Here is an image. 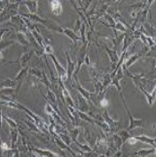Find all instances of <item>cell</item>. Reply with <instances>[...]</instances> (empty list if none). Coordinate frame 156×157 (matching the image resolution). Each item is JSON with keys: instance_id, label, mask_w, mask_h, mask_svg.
I'll return each instance as SVG.
<instances>
[{"instance_id": "obj_15", "label": "cell", "mask_w": 156, "mask_h": 157, "mask_svg": "<svg viewBox=\"0 0 156 157\" xmlns=\"http://www.w3.org/2000/svg\"><path fill=\"white\" fill-rule=\"evenodd\" d=\"M142 26H143L144 30L147 32L148 36H150L151 38L155 39V28L152 26V24L149 21H144L142 23Z\"/></svg>"}, {"instance_id": "obj_11", "label": "cell", "mask_w": 156, "mask_h": 157, "mask_svg": "<svg viewBox=\"0 0 156 157\" xmlns=\"http://www.w3.org/2000/svg\"><path fill=\"white\" fill-rule=\"evenodd\" d=\"M22 4H24L28 8L30 13H38V0H24L22 2Z\"/></svg>"}, {"instance_id": "obj_3", "label": "cell", "mask_w": 156, "mask_h": 157, "mask_svg": "<svg viewBox=\"0 0 156 157\" xmlns=\"http://www.w3.org/2000/svg\"><path fill=\"white\" fill-rule=\"evenodd\" d=\"M101 115H102L103 120L109 124V128H110L111 133H117L118 130H119V128H120V127H121V121L112 119V118L109 116L107 108L105 109V111L103 112V113H102Z\"/></svg>"}, {"instance_id": "obj_21", "label": "cell", "mask_w": 156, "mask_h": 157, "mask_svg": "<svg viewBox=\"0 0 156 157\" xmlns=\"http://www.w3.org/2000/svg\"><path fill=\"white\" fill-rule=\"evenodd\" d=\"M47 100L48 102L51 103V105H57V100H56V95L55 93H53V91L51 90L50 87H47Z\"/></svg>"}, {"instance_id": "obj_28", "label": "cell", "mask_w": 156, "mask_h": 157, "mask_svg": "<svg viewBox=\"0 0 156 157\" xmlns=\"http://www.w3.org/2000/svg\"><path fill=\"white\" fill-rule=\"evenodd\" d=\"M59 138L63 140L66 144H68V145H71V143H72V140H71V138H70V136H69V134H68V133H62V132H60V135H59Z\"/></svg>"}, {"instance_id": "obj_41", "label": "cell", "mask_w": 156, "mask_h": 157, "mask_svg": "<svg viewBox=\"0 0 156 157\" xmlns=\"http://www.w3.org/2000/svg\"><path fill=\"white\" fill-rule=\"evenodd\" d=\"M78 2H79V5H80V8H81V7H82V3H81L82 1H81V0H78Z\"/></svg>"}, {"instance_id": "obj_7", "label": "cell", "mask_w": 156, "mask_h": 157, "mask_svg": "<svg viewBox=\"0 0 156 157\" xmlns=\"http://www.w3.org/2000/svg\"><path fill=\"white\" fill-rule=\"evenodd\" d=\"M105 48V49H106V51H107V53H108V55H109V60H110V67H111V70H113L114 68H115V66H116V64H117V62L119 61V55H118V53H117V51L116 50H114L113 48L111 49V48H109L107 45L104 47Z\"/></svg>"}, {"instance_id": "obj_14", "label": "cell", "mask_w": 156, "mask_h": 157, "mask_svg": "<svg viewBox=\"0 0 156 157\" xmlns=\"http://www.w3.org/2000/svg\"><path fill=\"white\" fill-rule=\"evenodd\" d=\"M133 136L135 137V139L138 141H140V142H143V143H147V144H149V145H150V146H152V147L155 148V141H156L155 138L151 139V138H150L148 136H145V135H143V136H136V135H133Z\"/></svg>"}, {"instance_id": "obj_40", "label": "cell", "mask_w": 156, "mask_h": 157, "mask_svg": "<svg viewBox=\"0 0 156 157\" xmlns=\"http://www.w3.org/2000/svg\"><path fill=\"white\" fill-rule=\"evenodd\" d=\"M119 1H121V0H109V1H108V2L111 4L112 2H119Z\"/></svg>"}, {"instance_id": "obj_24", "label": "cell", "mask_w": 156, "mask_h": 157, "mask_svg": "<svg viewBox=\"0 0 156 157\" xmlns=\"http://www.w3.org/2000/svg\"><path fill=\"white\" fill-rule=\"evenodd\" d=\"M123 37H124V33H123L122 35H121V36L116 35V37L112 39V43H113V49H114V50H116L117 52H118V48H119V46L121 45V41L123 40Z\"/></svg>"}, {"instance_id": "obj_38", "label": "cell", "mask_w": 156, "mask_h": 157, "mask_svg": "<svg viewBox=\"0 0 156 157\" xmlns=\"http://www.w3.org/2000/svg\"><path fill=\"white\" fill-rule=\"evenodd\" d=\"M126 141L128 142V144L134 145V144H136V143H137V141H138V140L135 139V137H134V136H133V134H132V136H131L130 138H128Z\"/></svg>"}, {"instance_id": "obj_26", "label": "cell", "mask_w": 156, "mask_h": 157, "mask_svg": "<svg viewBox=\"0 0 156 157\" xmlns=\"http://www.w3.org/2000/svg\"><path fill=\"white\" fill-rule=\"evenodd\" d=\"M10 138H11V148H15V144L18 140V129L17 128H11L10 129Z\"/></svg>"}, {"instance_id": "obj_17", "label": "cell", "mask_w": 156, "mask_h": 157, "mask_svg": "<svg viewBox=\"0 0 156 157\" xmlns=\"http://www.w3.org/2000/svg\"><path fill=\"white\" fill-rule=\"evenodd\" d=\"M79 111L83 113L89 112V103L80 94H79Z\"/></svg>"}, {"instance_id": "obj_42", "label": "cell", "mask_w": 156, "mask_h": 157, "mask_svg": "<svg viewBox=\"0 0 156 157\" xmlns=\"http://www.w3.org/2000/svg\"><path fill=\"white\" fill-rule=\"evenodd\" d=\"M0 59L4 60V59H3V56H2V53H1V51H0Z\"/></svg>"}, {"instance_id": "obj_10", "label": "cell", "mask_w": 156, "mask_h": 157, "mask_svg": "<svg viewBox=\"0 0 156 157\" xmlns=\"http://www.w3.org/2000/svg\"><path fill=\"white\" fill-rule=\"evenodd\" d=\"M62 34L65 35V36H68V37H69V38L72 40V42H73L74 44H76L78 41H80V40H81L80 37H79V36H77V34L74 32V31H73L72 29H69V28H63V31H62Z\"/></svg>"}, {"instance_id": "obj_4", "label": "cell", "mask_w": 156, "mask_h": 157, "mask_svg": "<svg viewBox=\"0 0 156 157\" xmlns=\"http://www.w3.org/2000/svg\"><path fill=\"white\" fill-rule=\"evenodd\" d=\"M72 76H74V80H75V84H76V86H77V90L79 91V93L80 94V95L88 101V103H91V105L92 106V107H95V105L92 104V96H97V94L95 92V93H91V92H89V91H87L85 88H83L82 87V86L80 85V83L79 82V80H78V77L76 76V75H73Z\"/></svg>"}, {"instance_id": "obj_5", "label": "cell", "mask_w": 156, "mask_h": 157, "mask_svg": "<svg viewBox=\"0 0 156 157\" xmlns=\"http://www.w3.org/2000/svg\"><path fill=\"white\" fill-rule=\"evenodd\" d=\"M50 57H51V59H52V62H53V64H54L55 70H56L57 74L59 75L60 79H61L62 81H63V82L68 81V74H67V70H66L63 66H62V65L60 64V62L57 60L56 57H55L53 54L50 55Z\"/></svg>"}, {"instance_id": "obj_32", "label": "cell", "mask_w": 156, "mask_h": 157, "mask_svg": "<svg viewBox=\"0 0 156 157\" xmlns=\"http://www.w3.org/2000/svg\"><path fill=\"white\" fill-rule=\"evenodd\" d=\"M81 1H82V0H81ZM92 1V0H83V2H81V3H82V7H81L80 10H82L83 13H85V12L88 10L89 7L91 6Z\"/></svg>"}, {"instance_id": "obj_20", "label": "cell", "mask_w": 156, "mask_h": 157, "mask_svg": "<svg viewBox=\"0 0 156 157\" xmlns=\"http://www.w3.org/2000/svg\"><path fill=\"white\" fill-rule=\"evenodd\" d=\"M106 27H109V28H112V29H114V30H118V31H121V32H122V33H125L126 31H127V28H126V26L124 25L122 22H121V21H116L114 24H112V25H105Z\"/></svg>"}, {"instance_id": "obj_33", "label": "cell", "mask_w": 156, "mask_h": 157, "mask_svg": "<svg viewBox=\"0 0 156 157\" xmlns=\"http://www.w3.org/2000/svg\"><path fill=\"white\" fill-rule=\"evenodd\" d=\"M3 117H4V119L9 123L10 127L11 128H18V124H17V123L14 122L11 118H10V117H8V116H6V115H4Z\"/></svg>"}, {"instance_id": "obj_6", "label": "cell", "mask_w": 156, "mask_h": 157, "mask_svg": "<svg viewBox=\"0 0 156 157\" xmlns=\"http://www.w3.org/2000/svg\"><path fill=\"white\" fill-rule=\"evenodd\" d=\"M65 55H66V58L68 59V69H67V74H68V81L71 82V79H72V75L75 72V67H76V60H72L68 52L66 50L65 51Z\"/></svg>"}, {"instance_id": "obj_2", "label": "cell", "mask_w": 156, "mask_h": 157, "mask_svg": "<svg viewBox=\"0 0 156 157\" xmlns=\"http://www.w3.org/2000/svg\"><path fill=\"white\" fill-rule=\"evenodd\" d=\"M90 45H91V42L87 41V43L82 44V46H81L80 49L79 50L78 55H77V59H76V61H77V69L75 70V72H74V74H73V75H77V73L80 71V67H81V66H82V64L84 63V59H85L86 53H87V52H89Z\"/></svg>"}, {"instance_id": "obj_8", "label": "cell", "mask_w": 156, "mask_h": 157, "mask_svg": "<svg viewBox=\"0 0 156 157\" xmlns=\"http://www.w3.org/2000/svg\"><path fill=\"white\" fill-rule=\"evenodd\" d=\"M138 89H139V90L144 94V95H145L148 104H149L150 106H151V105H152V103H153V101H155V88H154V89H152L151 94H150V91H147V89H145L141 84L139 85V86H138Z\"/></svg>"}, {"instance_id": "obj_29", "label": "cell", "mask_w": 156, "mask_h": 157, "mask_svg": "<svg viewBox=\"0 0 156 157\" xmlns=\"http://www.w3.org/2000/svg\"><path fill=\"white\" fill-rule=\"evenodd\" d=\"M119 136L121 137V140H122V142L123 143H125L126 142V140H127V139L128 138H130L131 136H132V134H130L129 133V131L128 130H126V129H124V130H121V131H119Z\"/></svg>"}, {"instance_id": "obj_9", "label": "cell", "mask_w": 156, "mask_h": 157, "mask_svg": "<svg viewBox=\"0 0 156 157\" xmlns=\"http://www.w3.org/2000/svg\"><path fill=\"white\" fill-rule=\"evenodd\" d=\"M51 8V11L54 15H62L63 13V8H62V4L59 0H49Z\"/></svg>"}, {"instance_id": "obj_25", "label": "cell", "mask_w": 156, "mask_h": 157, "mask_svg": "<svg viewBox=\"0 0 156 157\" xmlns=\"http://www.w3.org/2000/svg\"><path fill=\"white\" fill-rule=\"evenodd\" d=\"M78 114H79L80 119H81L83 121H86L88 123H91V124H95V120L96 119H93L92 117L89 116L86 113H83V112H80V111L78 110Z\"/></svg>"}, {"instance_id": "obj_22", "label": "cell", "mask_w": 156, "mask_h": 157, "mask_svg": "<svg viewBox=\"0 0 156 157\" xmlns=\"http://www.w3.org/2000/svg\"><path fill=\"white\" fill-rule=\"evenodd\" d=\"M16 38H17V41L22 45H28L29 44V40L27 38V36L25 33L18 32L16 34Z\"/></svg>"}, {"instance_id": "obj_31", "label": "cell", "mask_w": 156, "mask_h": 157, "mask_svg": "<svg viewBox=\"0 0 156 157\" xmlns=\"http://www.w3.org/2000/svg\"><path fill=\"white\" fill-rule=\"evenodd\" d=\"M43 52H44V55H49L50 56V55L53 54L54 50H53V48L51 45L46 44L44 46V48H43Z\"/></svg>"}, {"instance_id": "obj_1", "label": "cell", "mask_w": 156, "mask_h": 157, "mask_svg": "<svg viewBox=\"0 0 156 157\" xmlns=\"http://www.w3.org/2000/svg\"><path fill=\"white\" fill-rule=\"evenodd\" d=\"M120 96H121V101H122V102H123V105H124V108H125V110H126V112H127V114H128V117H129V127H128V128L126 129V130H128V131H131V130H133V129H135V128H143V125H144V120L143 119H141V118H135L132 114H131V113H130V111H129V109H128V107H127V104H126V102H125V101H124V99H123V96H122V94H121V92H120Z\"/></svg>"}, {"instance_id": "obj_13", "label": "cell", "mask_w": 156, "mask_h": 157, "mask_svg": "<svg viewBox=\"0 0 156 157\" xmlns=\"http://www.w3.org/2000/svg\"><path fill=\"white\" fill-rule=\"evenodd\" d=\"M54 140H55V143L61 148V149H63V150H67V151H68L73 156H77V153H75L73 151H72V149L70 148V146L69 145H68V144H66L63 140H62L58 136H54Z\"/></svg>"}, {"instance_id": "obj_36", "label": "cell", "mask_w": 156, "mask_h": 157, "mask_svg": "<svg viewBox=\"0 0 156 157\" xmlns=\"http://www.w3.org/2000/svg\"><path fill=\"white\" fill-rule=\"evenodd\" d=\"M81 21H80V19H77V22H76V24H75V27H74V29H73V31L76 33V32H78V31H80V26H81Z\"/></svg>"}, {"instance_id": "obj_39", "label": "cell", "mask_w": 156, "mask_h": 157, "mask_svg": "<svg viewBox=\"0 0 156 157\" xmlns=\"http://www.w3.org/2000/svg\"><path fill=\"white\" fill-rule=\"evenodd\" d=\"M10 29H0V41H1V38H2V36H3V35L6 33V32H8Z\"/></svg>"}, {"instance_id": "obj_16", "label": "cell", "mask_w": 156, "mask_h": 157, "mask_svg": "<svg viewBox=\"0 0 156 157\" xmlns=\"http://www.w3.org/2000/svg\"><path fill=\"white\" fill-rule=\"evenodd\" d=\"M30 151H32L35 155H39V156H59L58 153L50 151H44V150H39L37 148H31Z\"/></svg>"}, {"instance_id": "obj_12", "label": "cell", "mask_w": 156, "mask_h": 157, "mask_svg": "<svg viewBox=\"0 0 156 157\" xmlns=\"http://www.w3.org/2000/svg\"><path fill=\"white\" fill-rule=\"evenodd\" d=\"M31 56H32V51H31V50H26V51L21 56V58H20V59H19V63H20V65H21L22 68L27 66V63H28L29 60H30Z\"/></svg>"}, {"instance_id": "obj_30", "label": "cell", "mask_w": 156, "mask_h": 157, "mask_svg": "<svg viewBox=\"0 0 156 157\" xmlns=\"http://www.w3.org/2000/svg\"><path fill=\"white\" fill-rule=\"evenodd\" d=\"M13 41L12 40H6V41H0V51H2L3 49L10 47L11 45H13Z\"/></svg>"}, {"instance_id": "obj_19", "label": "cell", "mask_w": 156, "mask_h": 157, "mask_svg": "<svg viewBox=\"0 0 156 157\" xmlns=\"http://www.w3.org/2000/svg\"><path fill=\"white\" fill-rule=\"evenodd\" d=\"M28 71H29V69H28V67L26 66V67H23V68H22V70L20 71V73L18 74V75L15 77V81L16 82H18L19 83V85H18V87H17V90H16V92L18 91V89H19V87H20V86H21V83H22V80L23 79V77L27 75V73H28Z\"/></svg>"}, {"instance_id": "obj_35", "label": "cell", "mask_w": 156, "mask_h": 157, "mask_svg": "<svg viewBox=\"0 0 156 157\" xmlns=\"http://www.w3.org/2000/svg\"><path fill=\"white\" fill-rule=\"evenodd\" d=\"M98 100H99V103H100V105H101L102 107H104V108H107V106H108V104H109L108 100H107L106 98H103V97L99 98Z\"/></svg>"}, {"instance_id": "obj_18", "label": "cell", "mask_w": 156, "mask_h": 157, "mask_svg": "<svg viewBox=\"0 0 156 157\" xmlns=\"http://www.w3.org/2000/svg\"><path fill=\"white\" fill-rule=\"evenodd\" d=\"M155 152H156V150H155L154 147H152V149H140L139 151H136L132 155H135V156H149L150 154H154Z\"/></svg>"}, {"instance_id": "obj_34", "label": "cell", "mask_w": 156, "mask_h": 157, "mask_svg": "<svg viewBox=\"0 0 156 157\" xmlns=\"http://www.w3.org/2000/svg\"><path fill=\"white\" fill-rule=\"evenodd\" d=\"M26 124L29 127V128L31 129V130H33V131H35V132H40V130H39V128L37 127V125H35V124H33L32 123H30V122H28V121H26Z\"/></svg>"}, {"instance_id": "obj_37", "label": "cell", "mask_w": 156, "mask_h": 157, "mask_svg": "<svg viewBox=\"0 0 156 157\" xmlns=\"http://www.w3.org/2000/svg\"><path fill=\"white\" fill-rule=\"evenodd\" d=\"M8 4H9V1H7V0H0V12L3 11V10L6 8Z\"/></svg>"}, {"instance_id": "obj_23", "label": "cell", "mask_w": 156, "mask_h": 157, "mask_svg": "<svg viewBox=\"0 0 156 157\" xmlns=\"http://www.w3.org/2000/svg\"><path fill=\"white\" fill-rule=\"evenodd\" d=\"M111 138H112L113 143H114V145L116 146L117 150H120V149H121V147H122V145H123V142H122V140H121V137L119 136V134H116V133H114V134L111 136Z\"/></svg>"}, {"instance_id": "obj_27", "label": "cell", "mask_w": 156, "mask_h": 157, "mask_svg": "<svg viewBox=\"0 0 156 157\" xmlns=\"http://www.w3.org/2000/svg\"><path fill=\"white\" fill-rule=\"evenodd\" d=\"M16 81L15 80H11V79H7V80H4L3 82L0 83V87H5V88H11L13 86H16Z\"/></svg>"}]
</instances>
